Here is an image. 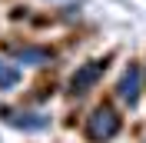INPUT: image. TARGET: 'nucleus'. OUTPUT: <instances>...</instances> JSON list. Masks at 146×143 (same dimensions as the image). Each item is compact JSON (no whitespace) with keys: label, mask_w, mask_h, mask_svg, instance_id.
I'll return each instance as SVG.
<instances>
[{"label":"nucleus","mask_w":146,"mask_h":143,"mask_svg":"<svg viewBox=\"0 0 146 143\" xmlns=\"http://www.w3.org/2000/svg\"><path fill=\"white\" fill-rule=\"evenodd\" d=\"M119 126H123L119 113L110 107V103H103V107H96L90 113V120H86V136H90L93 143H110L119 133Z\"/></svg>","instance_id":"obj_1"},{"label":"nucleus","mask_w":146,"mask_h":143,"mask_svg":"<svg viewBox=\"0 0 146 143\" xmlns=\"http://www.w3.org/2000/svg\"><path fill=\"white\" fill-rule=\"evenodd\" d=\"M10 126H13V130L36 133V130L50 126V116H43V113H13V116H10Z\"/></svg>","instance_id":"obj_4"},{"label":"nucleus","mask_w":146,"mask_h":143,"mask_svg":"<svg viewBox=\"0 0 146 143\" xmlns=\"http://www.w3.org/2000/svg\"><path fill=\"white\" fill-rule=\"evenodd\" d=\"M139 90H143L139 67H136V63H129L126 73H123V77H119V83H116V97L123 100V103H129V107H136V103H139Z\"/></svg>","instance_id":"obj_3"},{"label":"nucleus","mask_w":146,"mask_h":143,"mask_svg":"<svg viewBox=\"0 0 146 143\" xmlns=\"http://www.w3.org/2000/svg\"><path fill=\"white\" fill-rule=\"evenodd\" d=\"M103 67H106V60H90V63H83L80 70L73 73V80H70V87H66V93H70V97H80V93H86L93 83L100 80Z\"/></svg>","instance_id":"obj_2"},{"label":"nucleus","mask_w":146,"mask_h":143,"mask_svg":"<svg viewBox=\"0 0 146 143\" xmlns=\"http://www.w3.org/2000/svg\"><path fill=\"white\" fill-rule=\"evenodd\" d=\"M13 57L20 63H43L50 57V50H13Z\"/></svg>","instance_id":"obj_6"},{"label":"nucleus","mask_w":146,"mask_h":143,"mask_svg":"<svg viewBox=\"0 0 146 143\" xmlns=\"http://www.w3.org/2000/svg\"><path fill=\"white\" fill-rule=\"evenodd\" d=\"M20 80H23V73H20L17 67H13V63L0 60V90H13Z\"/></svg>","instance_id":"obj_5"}]
</instances>
